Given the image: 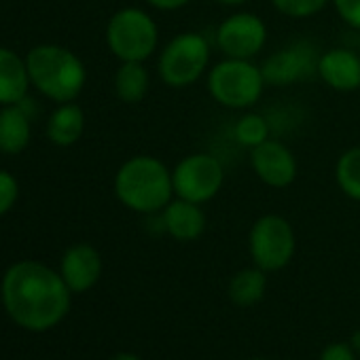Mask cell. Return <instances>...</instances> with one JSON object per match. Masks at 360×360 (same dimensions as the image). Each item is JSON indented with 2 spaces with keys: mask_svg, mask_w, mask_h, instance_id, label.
Instances as JSON below:
<instances>
[{
  "mask_svg": "<svg viewBox=\"0 0 360 360\" xmlns=\"http://www.w3.org/2000/svg\"><path fill=\"white\" fill-rule=\"evenodd\" d=\"M70 295L72 290L62 274L37 261L11 265L0 286V297L9 318L32 333L58 326L70 311Z\"/></svg>",
  "mask_w": 360,
  "mask_h": 360,
  "instance_id": "cell-1",
  "label": "cell"
},
{
  "mask_svg": "<svg viewBox=\"0 0 360 360\" xmlns=\"http://www.w3.org/2000/svg\"><path fill=\"white\" fill-rule=\"evenodd\" d=\"M115 195L136 214H159L176 198L172 169L155 155H134L115 174Z\"/></svg>",
  "mask_w": 360,
  "mask_h": 360,
  "instance_id": "cell-2",
  "label": "cell"
},
{
  "mask_svg": "<svg viewBox=\"0 0 360 360\" xmlns=\"http://www.w3.org/2000/svg\"><path fill=\"white\" fill-rule=\"evenodd\" d=\"M212 41L198 30L174 34L157 53L159 81L172 89L193 87L212 66Z\"/></svg>",
  "mask_w": 360,
  "mask_h": 360,
  "instance_id": "cell-3",
  "label": "cell"
},
{
  "mask_svg": "<svg viewBox=\"0 0 360 360\" xmlns=\"http://www.w3.org/2000/svg\"><path fill=\"white\" fill-rule=\"evenodd\" d=\"M30 81L51 100L66 104L72 102L85 87L87 70L83 62L64 47L41 45L28 53Z\"/></svg>",
  "mask_w": 360,
  "mask_h": 360,
  "instance_id": "cell-4",
  "label": "cell"
},
{
  "mask_svg": "<svg viewBox=\"0 0 360 360\" xmlns=\"http://www.w3.org/2000/svg\"><path fill=\"white\" fill-rule=\"evenodd\" d=\"M265 87L263 68L255 60L223 58L212 64L206 75L210 98L227 110H252L261 102Z\"/></svg>",
  "mask_w": 360,
  "mask_h": 360,
  "instance_id": "cell-5",
  "label": "cell"
},
{
  "mask_svg": "<svg viewBox=\"0 0 360 360\" xmlns=\"http://www.w3.org/2000/svg\"><path fill=\"white\" fill-rule=\"evenodd\" d=\"M106 45L119 62H146L159 49V26L140 7L119 9L108 20Z\"/></svg>",
  "mask_w": 360,
  "mask_h": 360,
  "instance_id": "cell-6",
  "label": "cell"
},
{
  "mask_svg": "<svg viewBox=\"0 0 360 360\" xmlns=\"http://www.w3.org/2000/svg\"><path fill=\"white\" fill-rule=\"evenodd\" d=\"M297 252V233L282 214L259 217L248 231V255L252 265L267 274L282 271Z\"/></svg>",
  "mask_w": 360,
  "mask_h": 360,
  "instance_id": "cell-7",
  "label": "cell"
},
{
  "mask_svg": "<svg viewBox=\"0 0 360 360\" xmlns=\"http://www.w3.org/2000/svg\"><path fill=\"white\" fill-rule=\"evenodd\" d=\"M174 195L206 206L212 202L225 185V167L217 155L198 150L185 155L172 167Z\"/></svg>",
  "mask_w": 360,
  "mask_h": 360,
  "instance_id": "cell-8",
  "label": "cell"
},
{
  "mask_svg": "<svg viewBox=\"0 0 360 360\" xmlns=\"http://www.w3.org/2000/svg\"><path fill=\"white\" fill-rule=\"evenodd\" d=\"M269 41V28L265 20L252 11L236 9L227 15L214 30L212 45L223 53V58L236 60H257Z\"/></svg>",
  "mask_w": 360,
  "mask_h": 360,
  "instance_id": "cell-9",
  "label": "cell"
},
{
  "mask_svg": "<svg viewBox=\"0 0 360 360\" xmlns=\"http://www.w3.org/2000/svg\"><path fill=\"white\" fill-rule=\"evenodd\" d=\"M320 53L311 41H292L263 60V77L271 87H288L318 77Z\"/></svg>",
  "mask_w": 360,
  "mask_h": 360,
  "instance_id": "cell-10",
  "label": "cell"
},
{
  "mask_svg": "<svg viewBox=\"0 0 360 360\" xmlns=\"http://www.w3.org/2000/svg\"><path fill=\"white\" fill-rule=\"evenodd\" d=\"M255 176L269 189H288L299 176V161L292 148L280 138H269L248 155Z\"/></svg>",
  "mask_w": 360,
  "mask_h": 360,
  "instance_id": "cell-11",
  "label": "cell"
},
{
  "mask_svg": "<svg viewBox=\"0 0 360 360\" xmlns=\"http://www.w3.org/2000/svg\"><path fill=\"white\" fill-rule=\"evenodd\" d=\"M318 79L339 94L360 89V53L349 47H330L320 53Z\"/></svg>",
  "mask_w": 360,
  "mask_h": 360,
  "instance_id": "cell-12",
  "label": "cell"
},
{
  "mask_svg": "<svg viewBox=\"0 0 360 360\" xmlns=\"http://www.w3.org/2000/svg\"><path fill=\"white\" fill-rule=\"evenodd\" d=\"M163 233L176 242H198L208 227V217L202 204L174 198L161 212Z\"/></svg>",
  "mask_w": 360,
  "mask_h": 360,
  "instance_id": "cell-13",
  "label": "cell"
},
{
  "mask_svg": "<svg viewBox=\"0 0 360 360\" xmlns=\"http://www.w3.org/2000/svg\"><path fill=\"white\" fill-rule=\"evenodd\" d=\"M60 274L72 292H87L102 276V257L89 244L70 246L62 257Z\"/></svg>",
  "mask_w": 360,
  "mask_h": 360,
  "instance_id": "cell-14",
  "label": "cell"
},
{
  "mask_svg": "<svg viewBox=\"0 0 360 360\" xmlns=\"http://www.w3.org/2000/svg\"><path fill=\"white\" fill-rule=\"evenodd\" d=\"M28 66L11 49L0 47V104H20L28 91Z\"/></svg>",
  "mask_w": 360,
  "mask_h": 360,
  "instance_id": "cell-15",
  "label": "cell"
},
{
  "mask_svg": "<svg viewBox=\"0 0 360 360\" xmlns=\"http://www.w3.org/2000/svg\"><path fill=\"white\" fill-rule=\"evenodd\" d=\"M227 292H229L231 303L238 305V307L257 305L259 301H263V297L267 292V271H263L257 265L240 269L229 280Z\"/></svg>",
  "mask_w": 360,
  "mask_h": 360,
  "instance_id": "cell-16",
  "label": "cell"
},
{
  "mask_svg": "<svg viewBox=\"0 0 360 360\" xmlns=\"http://www.w3.org/2000/svg\"><path fill=\"white\" fill-rule=\"evenodd\" d=\"M30 119L20 104H11L0 112V150L15 155L28 146Z\"/></svg>",
  "mask_w": 360,
  "mask_h": 360,
  "instance_id": "cell-17",
  "label": "cell"
},
{
  "mask_svg": "<svg viewBox=\"0 0 360 360\" xmlns=\"http://www.w3.org/2000/svg\"><path fill=\"white\" fill-rule=\"evenodd\" d=\"M150 89V75L144 62H121L115 72V94L125 104H138Z\"/></svg>",
  "mask_w": 360,
  "mask_h": 360,
  "instance_id": "cell-18",
  "label": "cell"
},
{
  "mask_svg": "<svg viewBox=\"0 0 360 360\" xmlns=\"http://www.w3.org/2000/svg\"><path fill=\"white\" fill-rule=\"evenodd\" d=\"M85 129V115L77 104H62L49 119L47 134L49 140L58 146H70L75 144Z\"/></svg>",
  "mask_w": 360,
  "mask_h": 360,
  "instance_id": "cell-19",
  "label": "cell"
},
{
  "mask_svg": "<svg viewBox=\"0 0 360 360\" xmlns=\"http://www.w3.org/2000/svg\"><path fill=\"white\" fill-rule=\"evenodd\" d=\"M335 185L352 202L360 204V144L345 148L335 161Z\"/></svg>",
  "mask_w": 360,
  "mask_h": 360,
  "instance_id": "cell-20",
  "label": "cell"
},
{
  "mask_svg": "<svg viewBox=\"0 0 360 360\" xmlns=\"http://www.w3.org/2000/svg\"><path fill=\"white\" fill-rule=\"evenodd\" d=\"M271 123L269 117L257 110H244L240 115V119L233 125V138L238 144H242L244 148L252 150L255 146L263 144L265 140L271 138Z\"/></svg>",
  "mask_w": 360,
  "mask_h": 360,
  "instance_id": "cell-21",
  "label": "cell"
},
{
  "mask_svg": "<svg viewBox=\"0 0 360 360\" xmlns=\"http://www.w3.org/2000/svg\"><path fill=\"white\" fill-rule=\"evenodd\" d=\"M274 9L290 20H309L322 13L330 0H271Z\"/></svg>",
  "mask_w": 360,
  "mask_h": 360,
  "instance_id": "cell-22",
  "label": "cell"
},
{
  "mask_svg": "<svg viewBox=\"0 0 360 360\" xmlns=\"http://www.w3.org/2000/svg\"><path fill=\"white\" fill-rule=\"evenodd\" d=\"M330 7L347 28L360 32V0H330Z\"/></svg>",
  "mask_w": 360,
  "mask_h": 360,
  "instance_id": "cell-23",
  "label": "cell"
},
{
  "mask_svg": "<svg viewBox=\"0 0 360 360\" xmlns=\"http://www.w3.org/2000/svg\"><path fill=\"white\" fill-rule=\"evenodd\" d=\"M18 200V180L0 169V217L11 210V206Z\"/></svg>",
  "mask_w": 360,
  "mask_h": 360,
  "instance_id": "cell-24",
  "label": "cell"
},
{
  "mask_svg": "<svg viewBox=\"0 0 360 360\" xmlns=\"http://www.w3.org/2000/svg\"><path fill=\"white\" fill-rule=\"evenodd\" d=\"M318 360H358V354L354 352V347L349 343H341V341H335V343H328Z\"/></svg>",
  "mask_w": 360,
  "mask_h": 360,
  "instance_id": "cell-25",
  "label": "cell"
},
{
  "mask_svg": "<svg viewBox=\"0 0 360 360\" xmlns=\"http://www.w3.org/2000/svg\"><path fill=\"white\" fill-rule=\"evenodd\" d=\"M144 3L155 9V11H161V13H174V11H180L189 7L193 0H144Z\"/></svg>",
  "mask_w": 360,
  "mask_h": 360,
  "instance_id": "cell-26",
  "label": "cell"
},
{
  "mask_svg": "<svg viewBox=\"0 0 360 360\" xmlns=\"http://www.w3.org/2000/svg\"><path fill=\"white\" fill-rule=\"evenodd\" d=\"M217 5H221V7H227V9H244V7H248L250 3H255V0H214Z\"/></svg>",
  "mask_w": 360,
  "mask_h": 360,
  "instance_id": "cell-27",
  "label": "cell"
},
{
  "mask_svg": "<svg viewBox=\"0 0 360 360\" xmlns=\"http://www.w3.org/2000/svg\"><path fill=\"white\" fill-rule=\"evenodd\" d=\"M349 345H352V347H354V352L360 356V328H358V330L352 335V339H349Z\"/></svg>",
  "mask_w": 360,
  "mask_h": 360,
  "instance_id": "cell-28",
  "label": "cell"
},
{
  "mask_svg": "<svg viewBox=\"0 0 360 360\" xmlns=\"http://www.w3.org/2000/svg\"><path fill=\"white\" fill-rule=\"evenodd\" d=\"M110 360H140V358L131 352H121V354H115Z\"/></svg>",
  "mask_w": 360,
  "mask_h": 360,
  "instance_id": "cell-29",
  "label": "cell"
},
{
  "mask_svg": "<svg viewBox=\"0 0 360 360\" xmlns=\"http://www.w3.org/2000/svg\"><path fill=\"white\" fill-rule=\"evenodd\" d=\"M250 360H269V358H250Z\"/></svg>",
  "mask_w": 360,
  "mask_h": 360,
  "instance_id": "cell-30",
  "label": "cell"
},
{
  "mask_svg": "<svg viewBox=\"0 0 360 360\" xmlns=\"http://www.w3.org/2000/svg\"><path fill=\"white\" fill-rule=\"evenodd\" d=\"M358 53H360V37H358Z\"/></svg>",
  "mask_w": 360,
  "mask_h": 360,
  "instance_id": "cell-31",
  "label": "cell"
}]
</instances>
